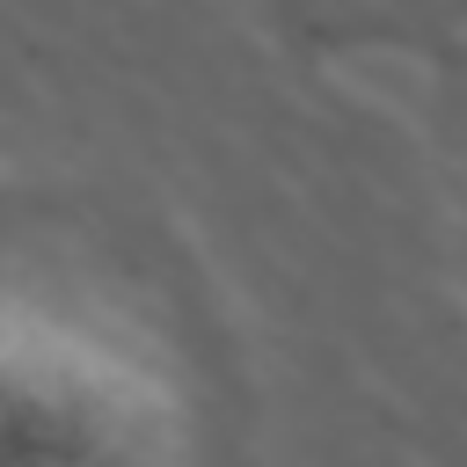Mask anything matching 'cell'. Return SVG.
<instances>
[{
	"mask_svg": "<svg viewBox=\"0 0 467 467\" xmlns=\"http://www.w3.org/2000/svg\"><path fill=\"white\" fill-rule=\"evenodd\" d=\"M270 15L314 51L372 58V51H438L460 29L467 0H270Z\"/></svg>",
	"mask_w": 467,
	"mask_h": 467,
	"instance_id": "cell-2",
	"label": "cell"
},
{
	"mask_svg": "<svg viewBox=\"0 0 467 467\" xmlns=\"http://www.w3.org/2000/svg\"><path fill=\"white\" fill-rule=\"evenodd\" d=\"M0 467H248L241 336L161 212L0 182Z\"/></svg>",
	"mask_w": 467,
	"mask_h": 467,
	"instance_id": "cell-1",
	"label": "cell"
}]
</instances>
